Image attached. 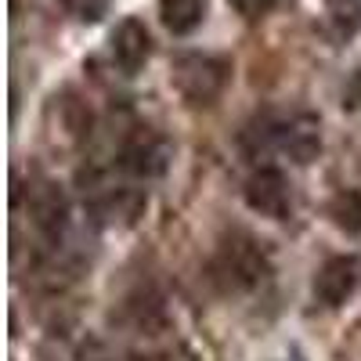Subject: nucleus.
Masks as SVG:
<instances>
[{"label":"nucleus","mask_w":361,"mask_h":361,"mask_svg":"<svg viewBox=\"0 0 361 361\" xmlns=\"http://www.w3.org/2000/svg\"><path fill=\"white\" fill-rule=\"evenodd\" d=\"M350 98H354V105L361 109V69L350 76Z\"/></svg>","instance_id":"nucleus-14"},{"label":"nucleus","mask_w":361,"mask_h":361,"mask_svg":"<svg viewBox=\"0 0 361 361\" xmlns=\"http://www.w3.org/2000/svg\"><path fill=\"white\" fill-rule=\"evenodd\" d=\"M329 217H333L336 228L361 235V192H340L333 202H329Z\"/></svg>","instance_id":"nucleus-10"},{"label":"nucleus","mask_w":361,"mask_h":361,"mask_svg":"<svg viewBox=\"0 0 361 361\" xmlns=\"http://www.w3.org/2000/svg\"><path fill=\"white\" fill-rule=\"evenodd\" d=\"M243 195H246V206L253 209V214H260V217L286 221L293 214V185H289V177L282 170L264 166V170L250 173Z\"/></svg>","instance_id":"nucleus-3"},{"label":"nucleus","mask_w":361,"mask_h":361,"mask_svg":"<svg viewBox=\"0 0 361 361\" xmlns=\"http://www.w3.org/2000/svg\"><path fill=\"white\" fill-rule=\"evenodd\" d=\"M112 0H62V8L69 15H76L80 22H98L105 11H109Z\"/></svg>","instance_id":"nucleus-12"},{"label":"nucleus","mask_w":361,"mask_h":361,"mask_svg":"<svg viewBox=\"0 0 361 361\" xmlns=\"http://www.w3.org/2000/svg\"><path fill=\"white\" fill-rule=\"evenodd\" d=\"M243 145L253 156H289L293 163H311L322 152V134L314 116H257L243 130Z\"/></svg>","instance_id":"nucleus-1"},{"label":"nucleus","mask_w":361,"mask_h":361,"mask_svg":"<svg viewBox=\"0 0 361 361\" xmlns=\"http://www.w3.org/2000/svg\"><path fill=\"white\" fill-rule=\"evenodd\" d=\"M119 166L134 177H152L166 166V148L163 141L156 137V130L148 127H137L130 134V141L123 145V156H119Z\"/></svg>","instance_id":"nucleus-7"},{"label":"nucleus","mask_w":361,"mask_h":361,"mask_svg":"<svg viewBox=\"0 0 361 361\" xmlns=\"http://www.w3.org/2000/svg\"><path fill=\"white\" fill-rule=\"evenodd\" d=\"M357 282H361V264L354 257H333L314 275V300L325 307H340L354 296Z\"/></svg>","instance_id":"nucleus-5"},{"label":"nucleus","mask_w":361,"mask_h":361,"mask_svg":"<svg viewBox=\"0 0 361 361\" xmlns=\"http://www.w3.org/2000/svg\"><path fill=\"white\" fill-rule=\"evenodd\" d=\"M329 18L340 37H350L361 25V0H329Z\"/></svg>","instance_id":"nucleus-11"},{"label":"nucleus","mask_w":361,"mask_h":361,"mask_svg":"<svg viewBox=\"0 0 361 361\" xmlns=\"http://www.w3.org/2000/svg\"><path fill=\"white\" fill-rule=\"evenodd\" d=\"M214 275L228 279L231 289H246V286H257L267 275V260L257 250V243H250V238H235V243L221 246V257L214 264Z\"/></svg>","instance_id":"nucleus-4"},{"label":"nucleus","mask_w":361,"mask_h":361,"mask_svg":"<svg viewBox=\"0 0 361 361\" xmlns=\"http://www.w3.org/2000/svg\"><path fill=\"white\" fill-rule=\"evenodd\" d=\"M279 0H228V8L243 18H264L271 8H275Z\"/></svg>","instance_id":"nucleus-13"},{"label":"nucleus","mask_w":361,"mask_h":361,"mask_svg":"<svg viewBox=\"0 0 361 361\" xmlns=\"http://www.w3.org/2000/svg\"><path fill=\"white\" fill-rule=\"evenodd\" d=\"M66 214H69V206H66V195L58 192L54 185H40L37 199H33V221L40 231L47 235H58L66 224Z\"/></svg>","instance_id":"nucleus-8"},{"label":"nucleus","mask_w":361,"mask_h":361,"mask_svg":"<svg viewBox=\"0 0 361 361\" xmlns=\"http://www.w3.org/2000/svg\"><path fill=\"white\" fill-rule=\"evenodd\" d=\"M109 51H112V62L119 66V73H141L148 54H152V37H148V25L141 18H123L116 29H112V40H109Z\"/></svg>","instance_id":"nucleus-6"},{"label":"nucleus","mask_w":361,"mask_h":361,"mask_svg":"<svg viewBox=\"0 0 361 361\" xmlns=\"http://www.w3.org/2000/svg\"><path fill=\"white\" fill-rule=\"evenodd\" d=\"M231 80V62L221 54H180L173 62V87L188 105H214Z\"/></svg>","instance_id":"nucleus-2"},{"label":"nucleus","mask_w":361,"mask_h":361,"mask_svg":"<svg viewBox=\"0 0 361 361\" xmlns=\"http://www.w3.org/2000/svg\"><path fill=\"white\" fill-rule=\"evenodd\" d=\"M159 18L173 37H188L202 22V0H159Z\"/></svg>","instance_id":"nucleus-9"}]
</instances>
